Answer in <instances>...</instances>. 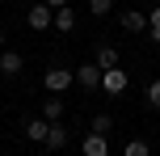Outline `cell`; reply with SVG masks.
Listing matches in <instances>:
<instances>
[{"label": "cell", "instance_id": "1", "mask_svg": "<svg viewBox=\"0 0 160 156\" xmlns=\"http://www.w3.org/2000/svg\"><path fill=\"white\" fill-rule=\"evenodd\" d=\"M42 84H47V93H63V89L76 84V72L72 68H51V72L42 76Z\"/></svg>", "mask_w": 160, "mask_h": 156}, {"label": "cell", "instance_id": "2", "mask_svg": "<svg viewBox=\"0 0 160 156\" xmlns=\"http://www.w3.org/2000/svg\"><path fill=\"white\" fill-rule=\"evenodd\" d=\"M25 21H30V30H51V25H55V8H51V4H34L30 8V13H25Z\"/></svg>", "mask_w": 160, "mask_h": 156}, {"label": "cell", "instance_id": "3", "mask_svg": "<svg viewBox=\"0 0 160 156\" xmlns=\"http://www.w3.org/2000/svg\"><path fill=\"white\" fill-rule=\"evenodd\" d=\"M72 72H76V84H80V89H88V93L101 89V68H97V63H80V68H72Z\"/></svg>", "mask_w": 160, "mask_h": 156}, {"label": "cell", "instance_id": "4", "mask_svg": "<svg viewBox=\"0 0 160 156\" xmlns=\"http://www.w3.org/2000/svg\"><path fill=\"white\" fill-rule=\"evenodd\" d=\"M127 84H131V76L122 72V68H105V72H101V89L110 93V97H118V93L127 89Z\"/></svg>", "mask_w": 160, "mask_h": 156}, {"label": "cell", "instance_id": "5", "mask_svg": "<svg viewBox=\"0 0 160 156\" xmlns=\"http://www.w3.org/2000/svg\"><path fill=\"white\" fill-rule=\"evenodd\" d=\"M80 152L84 156H110V139H105V135H84V143H80Z\"/></svg>", "mask_w": 160, "mask_h": 156}, {"label": "cell", "instance_id": "6", "mask_svg": "<svg viewBox=\"0 0 160 156\" xmlns=\"http://www.w3.org/2000/svg\"><path fill=\"white\" fill-rule=\"evenodd\" d=\"M51 30H59V34H72V30H76V8H72V4L55 8V25H51Z\"/></svg>", "mask_w": 160, "mask_h": 156}, {"label": "cell", "instance_id": "7", "mask_svg": "<svg viewBox=\"0 0 160 156\" xmlns=\"http://www.w3.org/2000/svg\"><path fill=\"white\" fill-rule=\"evenodd\" d=\"M118 21H122V30H135V34H139V30H148V13H143V8H127Z\"/></svg>", "mask_w": 160, "mask_h": 156}, {"label": "cell", "instance_id": "8", "mask_svg": "<svg viewBox=\"0 0 160 156\" xmlns=\"http://www.w3.org/2000/svg\"><path fill=\"white\" fill-rule=\"evenodd\" d=\"M21 68H25V59L17 51H0V76H17Z\"/></svg>", "mask_w": 160, "mask_h": 156}, {"label": "cell", "instance_id": "9", "mask_svg": "<svg viewBox=\"0 0 160 156\" xmlns=\"http://www.w3.org/2000/svg\"><path fill=\"white\" fill-rule=\"evenodd\" d=\"M42 118H47V123H59V118H63V101H59V93H51V97L42 101Z\"/></svg>", "mask_w": 160, "mask_h": 156}, {"label": "cell", "instance_id": "10", "mask_svg": "<svg viewBox=\"0 0 160 156\" xmlns=\"http://www.w3.org/2000/svg\"><path fill=\"white\" fill-rule=\"evenodd\" d=\"M47 131H51V123H47L42 114H38V118H30V127H25V135H30L34 143H47Z\"/></svg>", "mask_w": 160, "mask_h": 156}, {"label": "cell", "instance_id": "11", "mask_svg": "<svg viewBox=\"0 0 160 156\" xmlns=\"http://www.w3.org/2000/svg\"><path fill=\"white\" fill-rule=\"evenodd\" d=\"M47 148H51V152H59V148H68V127H59V123H51V131H47Z\"/></svg>", "mask_w": 160, "mask_h": 156}, {"label": "cell", "instance_id": "12", "mask_svg": "<svg viewBox=\"0 0 160 156\" xmlns=\"http://www.w3.org/2000/svg\"><path fill=\"white\" fill-rule=\"evenodd\" d=\"M93 63L101 68V72H105V68H118V47H97V59H93Z\"/></svg>", "mask_w": 160, "mask_h": 156}, {"label": "cell", "instance_id": "13", "mask_svg": "<svg viewBox=\"0 0 160 156\" xmlns=\"http://www.w3.org/2000/svg\"><path fill=\"white\" fill-rule=\"evenodd\" d=\"M148 34H152V42L160 47V4L152 8V13H148Z\"/></svg>", "mask_w": 160, "mask_h": 156}, {"label": "cell", "instance_id": "14", "mask_svg": "<svg viewBox=\"0 0 160 156\" xmlns=\"http://www.w3.org/2000/svg\"><path fill=\"white\" fill-rule=\"evenodd\" d=\"M93 131H97V135H110V131H114V118H110V114H97V118H93Z\"/></svg>", "mask_w": 160, "mask_h": 156}, {"label": "cell", "instance_id": "15", "mask_svg": "<svg viewBox=\"0 0 160 156\" xmlns=\"http://www.w3.org/2000/svg\"><path fill=\"white\" fill-rule=\"evenodd\" d=\"M122 156H152V152H148V143H143V139H131L127 148H122Z\"/></svg>", "mask_w": 160, "mask_h": 156}, {"label": "cell", "instance_id": "16", "mask_svg": "<svg viewBox=\"0 0 160 156\" xmlns=\"http://www.w3.org/2000/svg\"><path fill=\"white\" fill-rule=\"evenodd\" d=\"M110 8H114V0H88V13L93 17H105Z\"/></svg>", "mask_w": 160, "mask_h": 156}, {"label": "cell", "instance_id": "17", "mask_svg": "<svg viewBox=\"0 0 160 156\" xmlns=\"http://www.w3.org/2000/svg\"><path fill=\"white\" fill-rule=\"evenodd\" d=\"M148 106H152V110H160V80H152V84H148Z\"/></svg>", "mask_w": 160, "mask_h": 156}, {"label": "cell", "instance_id": "18", "mask_svg": "<svg viewBox=\"0 0 160 156\" xmlns=\"http://www.w3.org/2000/svg\"><path fill=\"white\" fill-rule=\"evenodd\" d=\"M42 4H51V8H63V4H72V0H42Z\"/></svg>", "mask_w": 160, "mask_h": 156}, {"label": "cell", "instance_id": "19", "mask_svg": "<svg viewBox=\"0 0 160 156\" xmlns=\"http://www.w3.org/2000/svg\"><path fill=\"white\" fill-rule=\"evenodd\" d=\"M0 51H4V30H0Z\"/></svg>", "mask_w": 160, "mask_h": 156}]
</instances>
